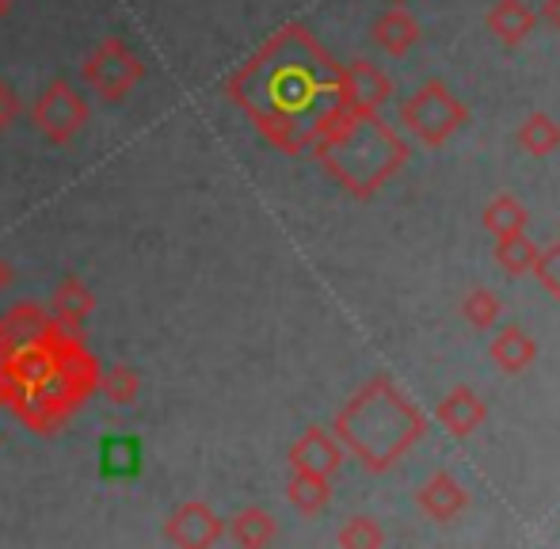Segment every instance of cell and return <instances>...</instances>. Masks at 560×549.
<instances>
[{"instance_id":"obj_28","label":"cell","mask_w":560,"mask_h":549,"mask_svg":"<svg viewBox=\"0 0 560 549\" xmlns=\"http://www.w3.org/2000/svg\"><path fill=\"white\" fill-rule=\"evenodd\" d=\"M546 20L560 31V0H546Z\"/></svg>"},{"instance_id":"obj_16","label":"cell","mask_w":560,"mask_h":549,"mask_svg":"<svg viewBox=\"0 0 560 549\" xmlns=\"http://www.w3.org/2000/svg\"><path fill=\"white\" fill-rule=\"evenodd\" d=\"M534 12L523 0H495L492 12H488V31L500 38L503 46H518L534 31Z\"/></svg>"},{"instance_id":"obj_30","label":"cell","mask_w":560,"mask_h":549,"mask_svg":"<svg viewBox=\"0 0 560 549\" xmlns=\"http://www.w3.org/2000/svg\"><path fill=\"white\" fill-rule=\"evenodd\" d=\"M393 4H405V0H393Z\"/></svg>"},{"instance_id":"obj_23","label":"cell","mask_w":560,"mask_h":549,"mask_svg":"<svg viewBox=\"0 0 560 549\" xmlns=\"http://www.w3.org/2000/svg\"><path fill=\"white\" fill-rule=\"evenodd\" d=\"M336 542L343 549H374V546H385V535L370 515H354V519H347L343 527H339Z\"/></svg>"},{"instance_id":"obj_2","label":"cell","mask_w":560,"mask_h":549,"mask_svg":"<svg viewBox=\"0 0 560 549\" xmlns=\"http://www.w3.org/2000/svg\"><path fill=\"white\" fill-rule=\"evenodd\" d=\"M310 149L328 176L339 179L354 199H370L408 161V145L377 119V112L343 104L320 122Z\"/></svg>"},{"instance_id":"obj_14","label":"cell","mask_w":560,"mask_h":549,"mask_svg":"<svg viewBox=\"0 0 560 549\" xmlns=\"http://www.w3.org/2000/svg\"><path fill=\"white\" fill-rule=\"evenodd\" d=\"M488 355H492V363L500 366V371L523 374L526 366H530L534 359H538V343H534L530 336L523 332V328L508 325V328H500V332H495V340H492V348H488Z\"/></svg>"},{"instance_id":"obj_9","label":"cell","mask_w":560,"mask_h":549,"mask_svg":"<svg viewBox=\"0 0 560 549\" xmlns=\"http://www.w3.org/2000/svg\"><path fill=\"white\" fill-rule=\"evenodd\" d=\"M343 466V443L325 428H310L294 439L290 446V469H305V474L332 477Z\"/></svg>"},{"instance_id":"obj_18","label":"cell","mask_w":560,"mask_h":549,"mask_svg":"<svg viewBox=\"0 0 560 549\" xmlns=\"http://www.w3.org/2000/svg\"><path fill=\"white\" fill-rule=\"evenodd\" d=\"M96 389L107 405H115V409H130V405L141 401V374L126 363H115V366H107V371H100Z\"/></svg>"},{"instance_id":"obj_15","label":"cell","mask_w":560,"mask_h":549,"mask_svg":"<svg viewBox=\"0 0 560 549\" xmlns=\"http://www.w3.org/2000/svg\"><path fill=\"white\" fill-rule=\"evenodd\" d=\"M225 535L244 549H264L279 538V523H275V515L264 512V507H244V512H236L233 519L225 523Z\"/></svg>"},{"instance_id":"obj_17","label":"cell","mask_w":560,"mask_h":549,"mask_svg":"<svg viewBox=\"0 0 560 549\" xmlns=\"http://www.w3.org/2000/svg\"><path fill=\"white\" fill-rule=\"evenodd\" d=\"M287 500L294 504V512L302 515H320L332 500V484L320 474H305V469H290L287 481Z\"/></svg>"},{"instance_id":"obj_5","label":"cell","mask_w":560,"mask_h":549,"mask_svg":"<svg viewBox=\"0 0 560 549\" xmlns=\"http://www.w3.org/2000/svg\"><path fill=\"white\" fill-rule=\"evenodd\" d=\"M400 122H405L423 145H443L454 130H462L465 122H469V112H465V104L443 81H428L420 92H412V96L400 104Z\"/></svg>"},{"instance_id":"obj_24","label":"cell","mask_w":560,"mask_h":549,"mask_svg":"<svg viewBox=\"0 0 560 549\" xmlns=\"http://www.w3.org/2000/svg\"><path fill=\"white\" fill-rule=\"evenodd\" d=\"M107 477H130L138 469V446L126 443V439H107L104 451H100Z\"/></svg>"},{"instance_id":"obj_27","label":"cell","mask_w":560,"mask_h":549,"mask_svg":"<svg viewBox=\"0 0 560 549\" xmlns=\"http://www.w3.org/2000/svg\"><path fill=\"white\" fill-rule=\"evenodd\" d=\"M12 282H15V268L4 260V256H0V294H4V290L12 287Z\"/></svg>"},{"instance_id":"obj_11","label":"cell","mask_w":560,"mask_h":549,"mask_svg":"<svg viewBox=\"0 0 560 549\" xmlns=\"http://www.w3.org/2000/svg\"><path fill=\"white\" fill-rule=\"evenodd\" d=\"M485 416H488V405L480 401L469 386L450 389V394L443 397V405H439V423H443L450 435H457V439L472 435V431L485 423Z\"/></svg>"},{"instance_id":"obj_13","label":"cell","mask_w":560,"mask_h":549,"mask_svg":"<svg viewBox=\"0 0 560 549\" xmlns=\"http://www.w3.org/2000/svg\"><path fill=\"white\" fill-rule=\"evenodd\" d=\"M374 43L382 46L385 54L400 58V54H408L416 43H420V23H416L400 4H393L389 12L374 20Z\"/></svg>"},{"instance_id":"obj_21","label":"cell","mask_w":560,"mask_h":549,"mask_svg":"<svg viewBox=\"0 0 560 549\" xmlns=\"http://www.w3.org/2000/svg\"><path fill=\"white\" fill-rule=\"evenodd\" d=\"M518 145L530 156H549L560 149V127L549 115H530V119L518 127Z\"/></svg>"},{"instance_id":"obj_26","label":"cell","mask_w":560,"mask_h":549,"mask_svg":"<svg viewBox=\"0 0 560 549\" xmlns=\"http://www.w3.org/2000/svg\"><path fill=\"white\" fill-rule=\"evenodd\" d=\"M20 115H23V96H20V89H15L12 81H4L0 77V138L8 135V130L20 122Z\"/></svg>"},{"instance_id":"obj_12","label":"cell","mask_w":560,"mask_h":549,"mask_svg":"<svg viewBox=\"0 0 560 549\" xmlns=\"http://www.w3.org/2000/svg\"><path fill=\"white\" fill-rule=\"evenodd\" d=\"M420 507L431 515L435 523H450V519H457V515L465 512V504H469V497H465V489L454 481L450 474H435L428 484L420 489Z\"/></svg>"},{"instance_id":"obj_19","label":"cell","mask_w":560,"mask_h":549,"mask_svg":"<svg viewBox=\"0 0 560 549\" xmlns=\"http://www.w3.org/2000/svg\"><path fill=\"white\" fill-rule=\"evenodd\" d=\"M526 207L515 199V195H495L485 207V230L495 233V237H511V233H526Z\"/></svg>"},{"instance_id":"obj_6","label":"cell","mask_w":560,"mask_h":549,"mask_svg":"<svg viewBox=\"0 0 560 549\" xmlns=\"http://www.w3.org/2000/svg\"><path fill=\"white\" fill-rule=\"evenodd\" d=\"M89 119H92L89 100L69 81H61V77L46 84L35 96V104H31V122H35V130L50 141V145H69V141H77L84 135V127H89Z\"/></svg>"},{"instance_id":"obj_10","label":"cell","mask_w":560,"mask_h":549,"mask_svg":"<svg viewBox=\"0 0 560 549\" xmlns=\"http://www.w3.org/2000/svg\"><path fill=\"white\" fill-rule=\"evenodd\" d=\"M46 309H50L54 325H61L66 332H81L92 313H96V294H92V287L81 274H66V279H58V287H54Z\"/></svg>"},{"instance_id":"obj_7","label":"cell","mask_w":560,"mask_h":549,"mask_svg":"<svg viewBox=\"0 0 560 549\" xmlns=\"http://www.w3.org/2000/svg\"><path fill=\"white\" fill-rule=\"evenodd\" d=\"M225 538V519L207 500H184L164 519V542L179 549H210Z\"/></svg>"},{"instance_id":"obj_3","label":"cell","mask_w":560,"mask_h":549,"mask_svg":"<svg viewBox=\"0 0 560 549\" xmlns=\"http://www.w3.org/2000/svg\"><path fill=\"white\" fill-rule=\"evenodd\" d=\"M423 428L428 423L420 409L389 378H374L339 409L332 435L370 474H382L423 435Z\"/></svg>"},{"instance_id":"obj_4","label":"cell","mask_w":560,"mask_h":549,"mask_svg":"<svg viewBox=\"0 0 560 549\" xmlns=\"http://www.w3.org/2000/svg\"><path fill=\"white\" fill-rule=\"evenodd\" d=\"M81 81L104 104H118L126 100L141 81H145V61L133 46H126V38L107 35L96 50L84 58L81 66Z\"/></svg>"},{"instance_id":"obj_20","label":"cell","mask_w":560,"mask_h":549,"mask_svg":"<svg viewBox=\"0 0 560 549\" xmlns=\"http://www.w3.org/2000/svg\"><path fill=\"white\" fill-rule=\"evenodd\" d=\"M541 248L534 241H526V233H511V237H500L495 245V260L508 274H530L534 264H538Z\"/></svg>"},{"instance_id":"obj_8","label":"cell","mask_w":560,"mask_h":549,"mask_svg":"<svg viewBox=\"0 0 560 549\" xmlns=\"http://www.w3.org/2000/svg\"><path fill=\"white\" fill-rule=\"evenodd\" d=\"M389 96H393V81L377 66H370V61L339 66V104L343 107L377 112V107H385Z\"/></svg>"},{"instance_id":"obj_29","label":"cell","mask_w":560,"mask_h":549,"mask_svg":"<svg viewBox=\"0 0 560 549\" xmlns=\"http://www.w3.org/2000/svg\"><path fill=\"white\" fill-rule=\"evenodd\" d=\"M8 12H12V0H0V23L8 20Z\"/></svg>"},{"instance_id":"obj_25","label":"cell","mask_w":560,"mask_h":549,"mask_svg":"<svg viewBox=\"0 0 560 549\" xmlns=\"http://www.w3.org/2000/svg\"><path fill=\"white\" fill-rule=\"evenodd\" d=\"M530 274H538L541 287H546L549 294L560 302V241L557 245H549L546 253H538V264H534Z\"/></svg>"},{"instance_id":"obj_1","label":"cell","mask_w":560,"mask_h":549,"mask_svg":"<svg viewBox=\"0 0 560 549\" xmlns=\"http://www.w3.org/2000/svg\"><path fill=\"white\" fill-rule=\"evenodd\" d=\"M225 92L271 145L305 153L320 122L339 107V66L302 23H287L229 77Z\"/></svg>"},{"instance_id":"obj_22","label":"cell","mask_w":560,"mask_h":549,"mask_svg":"<svg viewBox=\"0 0 560 549\" xmlns=\"http://www.w3.org/2000/svg\"><path fill=\"white\" fill-rule=\"evenodd\" d=\"M500 297L492 294V290H485V287H477V290H469L465 294V302H462V313H465V320H469L472 328H492L495 320H500Z\"/></svg>"}]
</instances>
